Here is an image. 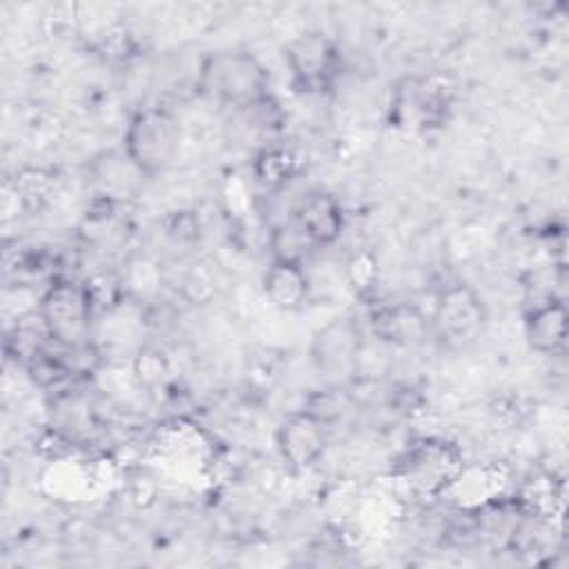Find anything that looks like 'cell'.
I'll list each match as a JSON object with an SVG mask.
<instances>
[{
    "instance_id": "1",
    "label": "cell",
    "mask_w": 569,
    "mask_h": 569,
    "mask_svg": "<svg viewBox=\"0 0 569 569\" xmlns=\"http://www.w3.org/2000/svg\"><path fill=\"white\" fill-rule=\"evenodd\" d=\"M200 87L222 104L236 109L262 107L269 98V73L249 51H213L200 67Z\"/></svg>"
},
{
    "instance_id": "10",
    "label": "cell",
    "mask_w": 569,
    "mask_h": 569,
    "mask_svg": "<svg viewBox=\"0 0 569 569\" xmlns=\"http://www.w3.org/2000/svg\"><path fill=\"white\" fill-rule=\"evenodd\" d=\"M569 313L560 298H547L525 316V338L536 353L558 356L567 347Z\"/></svg>"
},
{
    "instance_id": "5",
    "label": "cell",
    "mask_w": 569,
    "mask_h": 569,
    "mask_svg": "<svg viewBox=\"0 0 569 569\" xmlns=\"http://www.w3.org/2000/svg\"><path fill=\"white\" fill-rule=\"evenodd\" d=\"M485 325V302L469 284L456 282L440 291L431 316V327L438 338L449 345H467L482 333Z\"/></svg>"
},
{
    "instance_id": "14",
    "label": "cell",
    "mask_w": 569,
    "mask_h": 569,
    "mask_svg": "<svg viewBox=\"0 0 569 569\" xmlns=\"http://www.w3.org/2000/svg\"><path fill=\"white\" fill-rule=\"evenodd\" d=\"M269 247H271V260L276 262H291V264H302L307 253L316 249L309 238L296 227L293 220L282 222L271 229L269 236Z\"/></svg>"
},
{
    "instance_id": "2",
    "label": "cell",
    "mask_w": 569,
    "mask_h": 569,
    "mask_svg": "<svg viewBox=\"0 0 569 569\" xmlns=\"http://www.w3.org/2000/svg\"><path fill=\"white\" fill-rule=\"evenodd\" d=\"M122 147L124 158L138 173H164L173 164L180 149V124L167 109H140L124 129Z\"/></svg>"
},
{
    "instance_id": "8",
    "label": "cell",
    "mask_w": 569,
    "mask_h": 569,
    "mask_svg": "<svg viewBox=\"0 0 569 569\" xmlns=\"http://www.w3.org/2000/svg\"><path fill=\"white\" fill-rule=\"evenodd\" d=\"M291 220L313 247L333 244L345 229V211L340 200L322 189L305 193L293 207Z\"/></svg>"
},
{
    "instance_id": "9",
    "label": "cell",
    "mask_w": 569,
    "mask_h": 569,
    "mask_svg": "<svg viewBox=\"0 0 569 569\" xmlns=\"http://www.w3.org/2000/svg\"><path fill=\"white\" fill-rule=\"evenodd\" d=\"M362 349V333L358 325L349 318H336L325 325L313 342L311 358L325 373H336L349 369Z\"/></svg>"
},
{
    "instance_id": "3",
    "label": "cell",
    "mask_w": 569,
    "mask_h": 569,
    "mask_svg": "<svg viewBox=\"0 0 569 569\" xmlns=\"http://www.w3.org/2000/svg\"><path fill=\"white\" fill-rule=\"evenodd\" d=\"M38 318L53 342L67 349L82 347L89 338L93 318V298L89 287L73 280L53 282L40 298Z\"/></svg>"
},
{
    "instance_id": "6",
    "label": "cell",
    "mask_w": 569,
    "mask_h": 569,
    "mask_svg": "<svg viewBox=\"0 0 569 569\" xmlns=\"http://www.w3.org/2000/svg\"><path fill=\"white\" fill-rule=\"evenodd\" d=\"M327 442V420L311 409L287 413L276 431V445L280 456L296 471L313 467L322 458Z\"/></svg>"
},
{
    "instance_id": "11",
    "label": "cell",
    "mask_w": 569,
    "mask_h": 569,
    "mask_svg": "<svg viewBox=\"0 0 569 569\" xmlns=\"http://www.w3.org/2000/svg\"><path fill=\"white\" fill-rule=\"evenodd\" d=\"M262 289L267 300L282 311H298L309 300V280L302 264L271 260L262 276Z\"/></svg>"
},
{
    "instance_id": "13",
    "label": "cell",
    "mask_w": 569,
    "mask_h": 569,
    "mask_svg": "<svg viewBox=\"0 0 569 569\" xmlns=\"http://www.w3.org/2000/svg\"><path fill=\"white\" fill-rule=\"evenodd\" d=\"M298 173V158L282 144L264 147L253 162L256 180L267 189H280Z\"/></svg>"
},
{
    "instance_id": "12",
    "label": "cell",
    "mask_w": 569,
    "mask_h": 569,
    "mask_svg": "<svg viewBox=\"0 0 569 569\" xmlns=\"http://www.w3.org/2000/svg\"><path fill=\"white\" fill-rule=\"evenodd\" d=\"M371 329L391 345H413L427 331V318L413 305H387L371 313Z\"/></svg>"
},
{
    "instance_id": "7",
    "label": "cell",
    "mask_w": 569,
    "mask_h": 569,
    "mask_svg": "<svg viewBox=\"0 0 569 569\" xmlns=\"http://www.w3.org/2000/svg\"><path fill=\"white\" fill-rule=\"evenodd\" d=\"M284 58L302 89H320L333 78L338 49L325 33L309 31L289 42Z\"/></svg>"
},
{
    "instance_id": "4",
    "label": "cell",
    "mask_w": 569,
    "mask_h": 569,
    "mask_svg": "<svg viewBox=\"0 0 569 569\" xmlns=\"http://www.w3.org/2000/svg\"><path fill=\"white\" fill-rule=\"evenodd\" d=\"M398 473L413 491L440 493L462 473V456L445 440L422 438L405 451Z\"/></svg>"
}]
</instances>
